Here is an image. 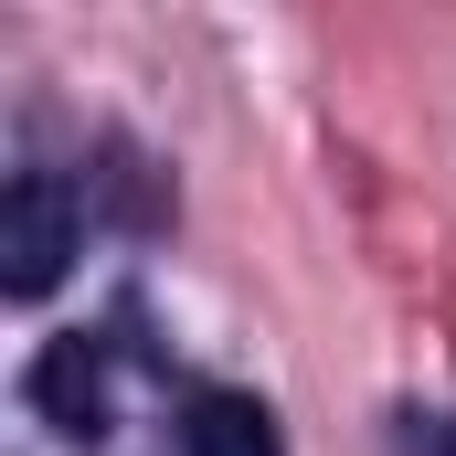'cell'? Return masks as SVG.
Returning a JSON list of instances; mask_svg holds the SVG:
<instances>
[{
	"label": "cell",
	"instance_id": "2",
	"mask_svg": "<svg viewBox=\"0 0 456 456\" xmlns=\"http://www.w3.org/2000/svg\"><path fill=\"white\" fill-rule=\"evenodd\" d=\"M21 393H32V414H43L53 436L96 446V436H107V340H86V330L43 340V350H32V371H21Z\"/></svg>",
	"mask_w": 456,
	"mask_h": 456
},
{
	"label": "cell",
	"instance_id": "3",
	"mask_svg": "<svg viewBox=\"0 0 456 456\" xmlns=\"http://www.w3.org/2000/svg\"><path fill=\"white\" fill-rule=\"evenodd\" d=\"M181 446L191 456H287V436H276V414L255 393H191L181 403Z\"/></svg>",
	"mask_w": 456,
	"mask_h": 456
},
{
	"label": "cell",
	"instance_id": "1",
	"mask_svg": "<svg viewBox=\"0 0 456 456\" xmlns=\"http://www.w3.org/2000/svg\"><path fill=\"white\" fill-rule=\"evenodd\" d=\"M75 244H86V202H75V181L21 170V181L0 191V287H11V297H53L64 265H75Z\"/></svg>",
	"mask_w": 456,
	"mask_h": 456
},
{
	"label": "cell",
	"instance_id": "4",
	"mask_svg": "<svg viewBox=\"0 0 456 456\" xmlns=\"http://www.w3.org/2000/svg\"><path fill=\"white\" fill-rule=\"evenodd\" d=\"M425 456H456V425H446V436H436V446H425Z\"/></svg>",
	"mask_w": 456,
	"mask_h": 456
}]
</instances>
